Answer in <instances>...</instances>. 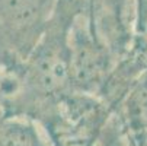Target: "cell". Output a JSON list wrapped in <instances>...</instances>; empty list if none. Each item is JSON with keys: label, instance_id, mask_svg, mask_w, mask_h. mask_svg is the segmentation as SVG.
<instances>
[{"label": "cell", "instance_id": "3", "mask_svg": "<svg viewBox=\"0 0 147 146\" xmlns=\"http://www.w3.org/2000/svg\"><path fill=\"white\" fill-rule=\"evenodd\" d=\"M115 57L90 24L89 10L76 18L70 32L71 91L99 95Z\"/></svg>", "mask_w": 147, "mask_h": 146}, {"label": "cell", "instance_id": "2", "mask_svg": "<svg viewBox=\"0 0 147 146\" xmlns=\"http://www.w3.org/2000/svg\"><path fill=\"white\" fill-rule=\"evenodd\" d=\"M112 114L98 95L70 91L53 104L39 123L54 146H96Z\"/></svg>", "mask_w": 147, "mask_h": 146}, {"label": "cell", "instance_id": "6", "mask_svg": "<svg viewBox=\"0 0 147 146\" xmlns=\"http://www.w3.org/2000/svg\"><path fill=\"white\" fill-rule=\"evenodd\" d=\"M134 146H147V70L114 111Z\"/></svg>", "mask_w": 147, "mask_h": 146}, {"label": "cell", "instance_id": "8", "mask_svg": "<svg viewBox=\"0 0 147 146\" xmlns=\"http://www.w3.org/2000/svg\"><path fill=\"white\" fill-rule=\"evenodd\" d=\"M147 32V0H136V34Z\"/></svg>", "mask_w": 147, "mask_h": 146}, {"label": "cell", "instance_id": "5", "mask_svg": "<svg viewBox=\"0 0 147 146\" xmlns=\"http://www.w3.org/2000/svg\"><path fill=\"white\" fill-rule=\"evenodd\" d=\"M90 24L112 51L115 61L136 38V0H89Z\"/></svg>", "mask_w": 147, "mask_h": 146}, {"label": "cell", "instance_id": "7", "mask_svg": "<svg viewBox=\"0 0 147 146\" xmlns=\"http://www.w3.org/2000/svg\"><path fill=\"white\" fill-rule=\"evenodd\" d=\"M41 123L25 114H6L0 120V146H48Z\"/></svg>", "mask_w": 147, "mask_h": 146}, {"label": "cell", "instance_id": "1", "mask_svg": "<svg viewBox=\"0 0 147 146\" xmlns=\"http://www.w3.org/2000/svg\"><path fill=\"white\" fill-rule=\"evenodd\" d=\"M89 10V0H58L50 22L24 61L22 92L9 114L41 120L53 104L71 91L70 32L79 15Z\"/></svg>", "mask_w": 147, "mask_h": 146}, {"label": "cell", "instance_id": "4", "mask_svg": "<svg viewBox=\"0 0 147 146\" xmlns=\"http://www.w3.org/2000/svg\"><path fill=\"white\" fill-rule=\"evenodd\" d=\"M58 0H0V54L25 60L42 37Z\"/></svg>", "mask_w": 147, "mask_h": 146}]
</instances>
